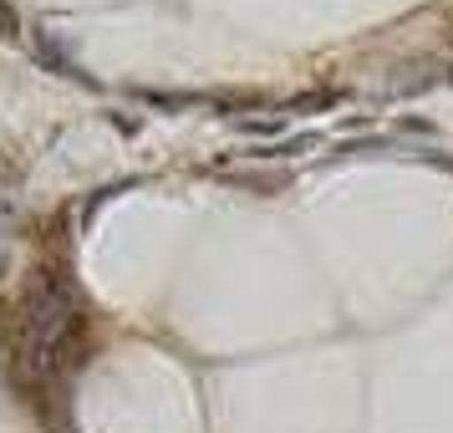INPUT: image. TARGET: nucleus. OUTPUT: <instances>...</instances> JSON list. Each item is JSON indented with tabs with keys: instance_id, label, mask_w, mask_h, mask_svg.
Masks as SVG:
<instances>
[{
	"instance_id": "nucleus-1",
	"label": "nucleus",
	"mask_w": 453,
	"mask_h": 433,
	"mask_svg": "<svg viewBox=\"0 0 453 433\" xmlns=\"http://www.w3.org/2000/svg\"><path fill=\"white\" fill-rule=\"evenodd\" d=\"M26 362L36 377L57 372L72 362V336L82 331V311L72 301V286H66L57 270H46L36 286L26 290Z\"/></svg>"
},
{
	"instance_id": "nucleus-2",
	"label": "nucleus",
	"mask_w": 453,
	"mask_h": 433,
	"mask_svg": "<svg viewBox=\"0 0 453 433\" xmlns=\"http://www.w3.org/2000/svg\"><path fill=\"white\" fill-rule=\"evenodd\" d=\"M336 103V92H306V97H290L286 112H306V107H331Z\"/></svg>"
},
{
	"instance_id": "nucleus-3",
	"label": "nucleus",
	"mask_w": 453,
	"mask_h": 433,
	"mask_svg": "<svg viewBox=\"0 0 453 433\" xmlns=\"http://www.w3.org/2000/svg\"><path fill=\"white\" fill-rule=\"evenodd\" d=\"M0 36H16V16H11L5 5H0Z\"/></svg>"
}]
</instances>
